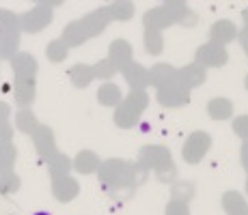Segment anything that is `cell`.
Returning a JSON list of instances; mask_svg holds the SVG:
<instances>
[{"instance_id":"6da1fadb","label":"cell","mask_w":248,"mask_h":215,"mask_svg":"<svg viewBox=\"0 0 248 215\" xmlns=\"http://www.w3.org/2000/svg\"><path fill=\"white\" fill-rule=\"evenodd\" d=\"M13 73H16V101L20 108H28L35 99V78L37 60L26 52H20L11 58Z\"/></svg>"},{"instance_id":"7a4b0ae2","label":"cell","mask_w":248,"mask_h":215,"mask_svg":"<svg viewBox=\"0 0 248 215\" xmlns=\"http://www.w3.org/2000/svg\"><path fill=\"white\" fill-rule=\"evenodd\" d=\"M50 22H52V9L44 7V4H37L35 9L20 15V28L26 32H39Z\"/></svg>"},{"instance_id":"3957f363","label":"cell","mask_w":248,"mask_h":215,"mask_svg":"<svg viewBox=\"0 0 248 215\" xmlns=\"http://www.w3.org/2000/svg\"><path fill=\"white\" fill-rule=\"evenodd\" d=\"M31 138H32V144H35V151H37V155H39V159L47 164V161L56 155L54 133H52V129L47 125H39L37 127V131L32 133Z\"/></svg>"},{"instance_id":"277c9868","label":"cell","mask_w":248,"mask_h":215,"mask_svg":"<svg viewBox=\"0 0 248 215\" xmlns=\"http://www.w3.org/2000/svg\"><path fill=\"white\" fill-rule=\"evenodd\" d=\"M20 43V28H0V58H13Z\"/></svg>"},{"instance_id":"5b68a950","label":"cell","mask_w":248,"mask_h":215,"mask_svg":"<svg viewBox=\"0 0 248 215\" xmlns=\"http://www.w3.org/2000/svg\"><path fill=\"white\" fill-rule=\"evenodd\" d=\"M52 189H54L56 200H69L71 196L76 194V185H74V181H71L67 174L52 176Z\"/></svg>"},{"instance_id":"8992f818","label":"cell","mask_w":248,"mask_h":215,"mask_svg":"<svg viewBox=\"0 0 248 215\" xmlns=\"http://www.w3.org/2000/svg\"><path fill=\"white\" fill-rule=\"evenodd\" d=\"M41 123L37 121V116L31 112L28 108H22L20 112H17V116H16V127L20 129L22 133H26V136H32V133L37 131V127H39Z\"/></svg>"},{"instance_id":"52a82bcc","label":"cell","mask_w":248,"mask_h":215,"mask_svg":"<svg viewBox=\"0 0 248 215\" xmlns=\"http://www.w3.org/2000/svg\"><path fill=\"white\" fill-rule=\"evenodd\" d=\"M17 159V151L13 142H0V174L2 172H11Z\"/></svg>"},{"instance_id":"ba28073f","label":"cell","mask_w":248,"mask_h":215,"mask_svg":"<svg viewBox=\"0 0 248 215\" xmlns=\"http://www.w3.org/2000/svg\"><path fill=\"white\" fill-rule=\"evenodd\" d=\"M20 189V176L16 172H2L0 174V194H13Z\"/></svg>"},{"instance_id":"9c48e42d","label":"cell","mask_w":248,"mask_h":215,"mask_svg":"<svg viewBox=\"0 0 248 215\" xmlns=\"http://www.w3.org/2000/svg\"><path fill=\"white\" fill-rule=\"evenodd\" d=\"M46 56L52 60V63H59V60H63L65 56H67V43L61 41V39H56V41L47 43Z\"/></svg>"},{"instance_id":"30bf717a","label":"cell","mask_w":248,"mask_h":215,"mask_svg":"<svg viewBox=\"0 0 248 215\" xmlns=\"http://www.w3.org/2000/svg\"><path fill=\"white\" fill-rule=\"evenodd\" d=\"M47 168H50L52 176H59V174H67L69 170V161L65 155H61V153H56L54 157H52L50 161H47Z\"/></svg>"},{"instance_id":"8fae6325","label":"cell","mask_w":248,"mask_h":215,"mask_svg":"<svg viewBox=\"0 0 248 215\" xmlns=\"http://www.w3.org/2000/svg\"><path fill=\"white\" fill-rule=\"evenodd\" d=\"M11 136H13V127L7 123H2L0 125V142H11Z\"/></svg>"},{"instance_id":"7c38bea8","label":"cell","mask_w":248,"mask_h":215,"mask_svg":"<svg viewBox=\"0 0 248 215\" xmlns=\"http://www.w3.org/2000/svg\"><path fill=\"white\" fill-rule=\"evenodd\" d=\"M35 2H39V4H44V7H54V4H59V2H63V0H35Z\"/></svg>"},{"instance_id":"4fadbf2b","label":"cell","mask_w":248,"mask_h":215,"mask_svg":"<svg viewBox=\"0 0 248 215\" xmlns=\"http://www.w3.org/2000/svg\"><path fill=\"white\" fill-rule=\"evenodd\" d=\"M32 215H50V213H46V211H39V213H32Z\"/></svg>"}]
</instances>
